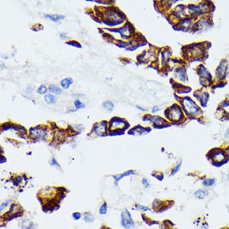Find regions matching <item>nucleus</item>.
Returning a JSON list of instances; mask_svg holds the SVG:
<instances>
[{"label": "nucleus", "instance_id": "nucleus-3", "mask_svg": "<svg viewBox=\"0 0 229 229\" xmlns=\"http://www.w3.org/2000/svg\"><path fill=\"white\" fill-rule=\"evenodd\" d=\"M165 113L166 114L168 113L167 117L170 118L172 121H175V122L180 121L183 117V110H182L180 107L176 105V104L172 105L171 108L168 109V110H167Z\"/></svg>", "mask_w": 229, "mask_h": 229}, {"label": "nucleus", "instance_id": "nucleus-5", "mask_svg": "<svg viewBox=\"0 0 229 229\" xmlns=\"http://www.w3.org/2000/svg\"><path fill=\"white\" fill-rule=\"evenodd\" d=\"M121 224L122 226L126 229H132L134 227L135 223L133 220H132V217L128 210H124L121 214Z\"/></svg>", "mask_w": 229, "mask_h": 229}, {"label": "nucleus", "instance_id": "nucleus-20", "mask_svg": "<svg viewBox=\"0 0 229 229\" xmlns=\"http://www.w3.org/2000/svg\"><path fill=\"white\" fill-rule=\"evenodd\" d=\"M192 24V21L191 18H184L183 20H182L180 25L181 28L183 29H189L191 28V26Z\"/></svg>", "mask_w": 229, "mask_h": 229}, {"label": "nucleus", "instance_id": "nucleus-34", "mask_svg": "<svg viewBox=\"0 0 229 229\" xmlns=\"http://www.w3.org/2000/svg\"><path fill=\"white\" fill-rule=\"evenodd\" d=\"M135 207L137 209V210H140V211H143V212H146L149 209V207L146 206H142L140 204H136L135 205Z\"/></svg>", "mask_w": 229, "mask_h": 229}, {"label": "nucleus", "instance_id": "nucleus-36", "mask_svg": "<svg viewBox=\"0 0 229 229\" xmlns=\"http://www.w3.org/2000/svg\"><path fill=\"white\" fill-rule=\"evenodd\" d=\"M10 202H11V200L6 201V202L2 203V204H1V211H4L6 207H9V205L10 204Z\"/></svg>", "mask_w": 229, "mask_h": 229}, {"label": "nucleus", "instance_id": "nucleus-25", "mask_svg": "<svg viewBox=\"0 0 229 229\" xmlns=\"http://www.w3.org/2000/svg\"><path fill=\"white\" fill-rule=\"evenodd\" d=\"M49 89V91L52 92V93H54V94H60V93H62V89H60L59 87H57V85H54V84L50 85Z\"/></svg>", "mask_w": 229, "mask_h": 229}, {"label": "nucleus", "instance_id": "nucleus-9", "mask_svg": "<svg viewBox=\"0 0 229 229\" xmlns=\"http://www.w3.org/2000/svg\"><path fill=\"white\" fill-rule=\"evenodd\" d=\"M227 69V62L226 60L222 61L220 64H219V66L218 67V69H216V72H215L217 80H221L225 77Z\"/></svg>", "mask_w": 229, "mask_h": 229}, {"label": "nucleus", "instance_id": "nucleus-12", "mask_svg": "<svg viewBox=\"0 0 229 229\" xmlns=\"http://www.w3.org/2000/svg\"><path fill=\"white\" fill-rule=\"evenodd\" d=\"M151 131V129L150 128H144L143 127H141L140 125H138V126L135 127L133 128L132 129V131L131 132H128V133L130 134H144V133H147V132H148Z\"/></svg>", "mask_w": 229, "mask_h": 229}, {"label": "nucleus", "instance_id": "nucleus-35", "mask_svg": "<svg viewBox=\"0 0 229 229\" xmlns=\"http://www.w3.org/2000/svg\"><path fill=\"white\" fill-rule=\"evenodd\" d=\"M74 105H75V107H76V109H82V108H84V107H85V105H84L83 103H81L79 100L75 101Z\"/></svg>", "mask_w": 229, "mask_h": 229}, {"label": "nucleus", "instance_id": "nucleus-32", "mask_svg": "<svg viewBox=\"0 0 229 229\" xmlns=\"http://www.w3.org/2000/svg\"><path fill=\"white\" fill-rule=\"evenodd\" d=\"M107 212H108V205L107 203H103L102 204V206L100 207V209H99V213L101 215H104L106 214Z\"/></svg>", "mask_w": 229, "mask_h": 229}, {"label": "nucleus", "instance_id": "nucleus-8", "mask_svg": "<svg viewBox=\"0 0 229 229\" xmlns=\"http://www.w3.org/2000/svg\"><path fill=\"white\" fill-rule=\"evenodd\" d=\"M108 123L106 121H103L100 123H97L94 124V126L93 128V132L97 136H103L106 134L107 130H108Z\"/></svg>", "mask_w": 229, "mask_h": 229}, {"label": "nucleus", "instance_id": "nucleus-4", "mask_svg": "<svg viewBox=\"0 0 229 229\" xmlns=\"http://www.w3.org/2000/svg\"><path fill=\"white\" fill-rule=\"evenodd\" d=\"M128 127V124L127 123L125 120L120 117H113L112 119L109 122V128L113 132H116V131L121 130V129H125Z\"/></svg>", "mask_w": 229, "mask_h": 229}, {"label": "nucleus", "instance_id": "nucleus-39", "mask_svg": "<svg viewBox=\"0 0 229 229\" xmlns=\"http://www.w3.org/2000/svg\"><path fill=\"white\" fill-rule=\"evenodd\" d=\"M49 164L52 165V166H59L58 163H57V160H56L54 158H52V159L50 160V162H49Z\"/></svg>", "mask_w": 229, "mask_h": 229}, {"label": "nucleus", "instance_id": "nucleus-22", "mask_svg": "<svg viewBox=\"0 0 229 229\" xmlns=\"http://www.w3.org/2000/svg\"><path fill=\"white\" fill-rule=\"evenodd\" d=\"M73 83V78L72 77H67V78H64V79L61 81V86L63 87V89H69Z\"/></svg>", "mask_w": 229, "mask_h": 229}, {"label": "nucleus", "instance_id": "nucleus-7", "mask_svg": "<svg viewBox=\"0 0 229 229\" xmlns=\"http://www.w3.org/2000/svg\"><path fill=\"white\" fill-rule=\"evenodd\" d=\"M209 8L208 2L203 3H200L199 5H191L188 6V12L191 15H198L203 14L204 11H207Z\"/></svg>", "mask_w": 229, "mask_h": 229}, {"label": "nucleus", "instance_id": "nucleus-15", "mask_svg": "<svg viewBox=\"0 0 229 229\" xmlns=\"http://www.w3.org/2000/svg\"><path fill=\"white\" fill-rule=\"evenodd\" d=\"M195 197L198 199H204L209 195V191L207 189H198L194 193Z\"/></svg>", "mask_w": 229, "mask_h": 229}, {"label": "nucleus", "instance_id": "nucleus-45", "mask_svg": "<svg viewBox=\"0 0 229 229\" xmlns=\"http://www.w3.org/2000/svg\"><path fill=\"white\" fill-rule=\"evenodd\" d=\"M226 151H227V155L229 156V148H227Z\"/></svg>", "mask_w": 229, "mask_h": 229}, {"label": "nucleus", "instance_id": "nucleus-43", "mask_svg": "<svg viewBox=\"0 0 229 229\" xmlns=\"http://www.w3.org/2000/svg\"><path fill=\"white\" fill-rule=\"evenodd\" d=\"M158 111H159V108H158V106L154 107V108H153V109H152V113L158 112Z\"/></svg>", "mask_w": 229, "mask_h": 229}, {"label": "nucleus", "instance_id": "nucleus-21", "mask_svg": "<svg viewBox=\"0 0 229 229\" xmlns=\"http://www.w3.org/2000/svg\"><path fill=\"white\" fill-rule=\"evenodd\" d=\"M191 55L192 57H199V55H201L203 53V51H202V49H201L199 45H196L195 47L192 48L191 50Z\"/></svg>", "mask_w": 229, "mask_h": 229}, {"label": "nucleus", "instance_id": "nucleus-29", "mask_svg": "<svg viewBox=\"0 0 229 229\" xmlns=\"http://www.w3.org/2000/svg\"><path fill=\"white\" fill-rule=\"evenodd\" d=\"M215 183H216V180L214 178H207L203 181V185L204 187H212L214 185Z\"/></svg>", "mask_w": 229, "mask_h": 229}, {"label": "nucleus", "instance_id": "nucleus-31", "mask_svg": "<svg viewBox=\"0 0 229 229\" xmlns=\"http://www.w3.org/2000/svg\"><path fill=\"white\" fill-rule=\"evenodd\" d=\"M182 163H183L182 160H180L179 162H178V163L176 165V166H175L174 168L172 169V172H171V176H173V175L176 174V173L179 171V169H180L181 166H182Z\"/></svg>", "mask_w": 229, "mask_h": 229}, {"label": "nucleus", "instance_id": "nucleus-38", "mask_svg": "<svg viewBox=\"0 0 229 229\" xmlns=\"http://www.w3.org/2000/svg\"><path fill=\"white\" fill-rule=\"evenodd\" d=\"M142 183H143V185L144 186L145 188H148L150 187V183H149V181L147 179V178H143V181H142Z\"/></svg>", "mask_w": 229, "mask_h": 229}, {"label": "nucleus", "instance_id": "nucleus-42", "mask_svg": "<svg viewBox=\"0 0 229 229\" xmlns=\"http://www.w3.org/2000/svg\"><path fill=\"white\" fill-rule=\"evenodd\" d=\"M224 137H226V138H229V128L227 130L226 132H225V134H224Z\"/></svg>", "mask_w": 229, "mask_h": 229}, {"label": "nucleus", "instance_id": "nucleus-28", "mask_svg": "<svg viewBox=\"0 0 229 229\" xmlns=\"http://www.w3.org/2000/svg\"><path fill=\"white\" fill-rule=\"evenodd\" d=\"M83 219L86 223H93L94 221L95 218L93 215L90 213V212H86L84 213V216H83Z\"/></svg>", "mask_w": 229, "mask_h": 229}, {"label": "nucleus", "instance_id": "nucleus-26", "mask_svg": "<svg viewBox=\"0 0 229 229\" xmlns=\"http://www.w3.org/2000/svg\"><path fill=\"white\" fill-rule=\"evenodd\" d=\"M44 99H45L46 103H48L49 104H53L57 102V98L55 96L51 94H48L46 95L45 97H44Z\"/></svg>", "mask_w": 229, "mask_h": 229}, {"label": "nucleus", "instance_id": "nucleus-10", "mask_svg": "<svg viewBox=\"0 0 229 229\" xmlns=\"http://www.w3.org/2000/svg\"><path fill=\"white\" fill-rule=\"evenodd\" d=\"M30 137H34L36 139H44L47 137V131L45 129L41 128L40 127L34 128L30 129Z\"/></svg>", "mask_w": 229, "mask_h": 229}, {"label": "nucleus", "instance_id": "nucleus-18", "mask_svg": "<svg viewBox=\"0 0 229 229\" xmlns=\"http://www.w3.org/2000/svg\"><path fill=\"white\" fill-rule=\"evenodd\" d=\"M148 120L153 122V123L156 124V125H155L156 127H158V125H163V124H164V123H166L163 118L158 117V116H152V117H149Z\"/></svg>", "mask_w": 229, "mask_h": 229}, {"label": "nucleus", "instance_id": "nucleus-37", "mask_svg": "<svg viewBox=\"0 0 229 229\" xmlns=\"http://www.w3.org/2000/svg\"><path fill=\"white\" fill-rule=\"evenodd\" d=\"M67 44H69V45L73 46V47H77L78 49H80L82 46L79 44V43L76 42V41H70V42H67Z\"/></svg>", "mask_w": 229, "mask_h": 229}, {"label": "nucleus", "instance_id": "nucleus-6", "mask_svg": "<svg viewBox=\"0 0 229 229\" xmlns=\"http://www.w3.org/2000/svg\"><path fill=\"white\" fill-rule=\"evenodd\" d=\"M227 156H228L227 153H226V152L222 149L215 150L211 153V158H212V162L216 163H224L223 162H227L228 159Z\"/></svg>", "mask_w": 229, "mask_h": 229}, {"label": "nucleus", "instance_id": "nucleus-14", "mask_svg": "<svg viewBox=\"0 0 229 229\" xmlns=\"http://www.w3.org/2000/svg\"><path fill=\"white\" fill-rule=\"evenodd\" d=\"M195 97H198V99L201 101L202 104L203 103V105H206L207 102L209 98V94L207 93H205V92H201L200 93H195Z\"/></svg>", "mask_w": 229, "mask_h": 229}, {"label": "nucleus", "instance_id": "nucleus-2", "mask_svg": "<svg viewBox=\"0 0 229 229\" xmlns=\"http://www.w3.org/2000/svg\"><path fill=\"white\" fill-rule=\"evenodd\" d=\"M106 17L108 18V22L110 25H116L120 24L123 21V15L116 9L113 10H108L106 12Z\"/></svg>", "mask_w": 229, "mask_h": 229}, {"label": "nucleus", "instance_id": "nucleus-11", "mask_svg": "<svg viewBox=\"0 0 229 229\" xmlns=\"http://www.w3.org/2000/svg\"><path fill=\"white\" fill-rule=\"evenodd\" d=\"M112 31L119 33L121 36H122V38H125V39L129 38L131 37V35H132V29L129 28L128 25H125L122 29H117V30H112Z\"/></svg>", "mask_w": 229, "mask_h": 229}, {"label": "nucleus", "instance_id": "nucleus-27", "mask_svg": "<svg viewBox=\"0 0 229 229\" xmlns=\"http://www.w3.org/2000/svg\"><path fill=\"white\" fill-rule=\"evenodd\" d=\"M103 108H104L105 109H107L109 112H112L113 109H114V105L112 102L110 101H106L103 103Z\"/></svg>", "mask_w": 229, "mask_h": 229}, {"label": "nucleus", "instance_id": "nucleus-24", "mask_svg": "<svg viewBox=\"0 0 229 229\" xmlns=\"http://www.w3.org/2000/svg\"><path fill=\"white\" fill-rule=\"evenodd\" d=\"M208 25V21L207 20V19H205V18H203V19H202V20H200L198 23H197V28H198V29H202V30H203V29L207 28Z\"/></svg>", "mask_w": 229, "mask_h": 229}, {"label": "nucleus", "instance_id": "nucleus-46", "mask_svg": "<svg viewBox=\"0 0 229 229\" xmlns=\"http://www.w3.org/2000/svg\"><path fill=\"white\" fill-rule=\"evenodd\" d=\"M228 181H229V172H228Z\"/></svg>", "mask_w": 229, "mask_h": 229}, {"label": "nucleus", "instance_id": "nucleus-41", "mask_svg": "<svg viewBox=\"0 0 229 229\" xmlns=\"http://www.w3.org/2000/svg\"><path fill=\"white\" fill-rule=\"evenodd\" d=\"M201 229H208V226L207 223H203L201 227Z\"/></svg>", "mask_w": 229, "mask_h": 229}, {"label": "nucleus", "instance_id": "nucleus-30", "mask_svg": "<svg viewBox=\"0 0 229 229\" xmlns=\"http://www.w3.org/2000/svg\"><path fill=\"white\" fill-rule=\"evenodd\" d=\"M162 63L164 64V63H166L167 60L168 59L169 57V52L168 50H164L163 52V53H162Z\"/></svg>", "mask_w": 229, "mask_h": 229}, {"label": "nucleus", "instance_id": "nucleus-33", "mask_svg": "<svg viewBox=\"0 0 229 229\" xmlns=\"http://www.w3.org/2000/svg\"><path fill=\"white\" fill-rule=\"evenodd\" d=\"M48 90H49V89L46 88V86H44V85H41V86L38 88V93L39 94H44V93H47Z\"/></svg>", "mask_w": 229, "mask_h": 229}, {"label": "nucleus", "instance_id": "nucleus-13", "mask_svg": "<svg viewBox=\"0 0 229 229\" xmlns=\"http://www.w3.org/2000/svg\"><path fill=\"white\" fill-rule=\"evenodd\" d=\"M198 69H198V74L200 75L201 77H203V78L207 79V80H210L212 78L210 73L204 68L203 65H200Z\"/></svg>", "mask_w": 229, "mask_h": 229}, {"label": "nucleus", "instance_id": "nucleus-17", "mask_svg": "<svg viewBox=\"0 0 229 229\" xmlns=\"http://www.w3.org/2000/svg\"><path fill=\"white\" fill-rule=\"evenodd\" d=\"M21 227L23 229H34V223L29 219H23L20 222Z\"/></svg>", "mask_w": 229, "mask_h": 229}, {"label": "nucleus", "instance_id": "nucleus-23", "mask_svg": "<svg viewBox=\"0 0 229 229\" xmlns=\"http://www.w3.org/2000/svg\"><path fill=\"white\" fill-rule=\"evenodd\" d=\"M44 17L46 18H49L50 20L53 21V22H57V21L61 20L64 18V16L63 15H57V14H44Z\"/></svg>", "mask_w": 229, "mask_h": 229}, {"label": "nucleus", "instance_id": "nucleus-1", "mask_svg": "<svg viewBox=\"0 0 229 229\" xmlns=\"http://www.w3.org/2000/svg\"><path fill=\"white\" fill-rule=\"evenodd\" d=\"M182 105L184 109V111L187 113V114L190 116H197L200 113L199 107L195 103V102L188 97H183L182 100Z\"/></svg>", "mask_w": 229, "mask_h": 229}, {"label": "nucleus", "instance_id": "nucleus-19", "mask_svg": "<svg viewBox=\"0 0 229 229\" xmlns=\"http://www.w3.org/2000/svg\"><path fill=\"white\" fill-rule=\"evenodd\" d=\"M176 75L178 76V78H180V80L185 81L187 80V74H186V69H178L175 72Z\"/></svg>", "mask_w": 229, "mask_h": 229}, {"label": "nucleus", "instance_id": "nucleus-44", "mask_svg": "<svg viewBox=\"0 0 229 229\" xmlns=\"http://www.w3.org/2000/svg\"><path fill=\"white\" fill-rule=\"evenodd\" d=\"M60 36H61L60 38H62V39H66V38H68V37H67L65 34H61Z\"/></svg>", "mask_w": 229, "mask_h": 229}, {"label": "nucleus", "instance_id": "nucleus-40", "mask_svg": "<svg viewBox=\"0 0 229 229\" xmlns=\"http://www.w3.org/2000/svg\"><path fill=\"white\" fill-rule=\"evenodd\" d=\"M73 218H74L75 219H79V218H81V214L80 213H78V212L74 213V214H73Z\"/></svg>", "mask_w": 229, "mask_h": 229}, {"label": "nucleus", "instance_id": "nucleus-16", "mask_svg": "<svg viewBox=\"0 0 229 229\" xmlns=\"http://www.w3.org/2000/svg\"><path fill=\"white\" fill-rule=\"evenodd\" d=\"M135 173H136V172H135L134 170H129V171H127V172H123V174L117 175V176H113V178H114L115 184L117 185V182L120 180V179H122L123 178H125L127 176H130V175L135 174Z\"/></svg>", "mask_w": 229, "mask_h": 229}]
</instances>
